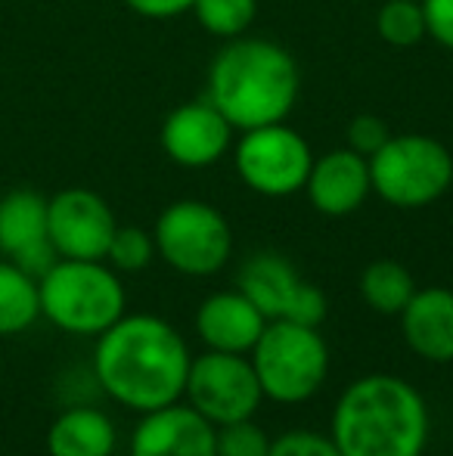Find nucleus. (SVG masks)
Here are the masks:
<instances>
[{
	"label": "nucleus",
	"instance_id": "1",
	"mask_svg": "<svg viewBox=\"0 0 453 456\" xmlns=\"http://www.w3.org/2000/svg\"><path fill=\"white\" fill-rule=\"evenodd\" d=\"M190 361L193 357L181 332L152 314H125L100 332L93 348L100 388L137 413H152L181 401Z\"/></svg>",
	"mask_w": 453,
	"mask_h": 456
},
{
	"label": "nucleus",
	"instance_id": "2",
	"mask_svg": "<svg viewBox=\"0 0 453 456\" xmlns=\"http://www.w3.org/2000/svg\"><path fill=\"white\" fill-rule=\"evenodd\" d=\"M429 432V403L417 385L369 372L339 395L329 438L342 456H423Z\"/></svg>",
	"mask_w": 453,
	"mask_h": 456
},
{
	"label": "nucleus",
	"instance_id": "3",
	"mask_svg": "<svg viewBox=\"0 0 453 456\" xmlns=\"http://www.w3.org/2000/svg\"><path fill=\"white\" fill-rule=\"evenodd\" d=\"M208 100L236 131L277 125L298 100V66L279 44L233 37L208 69Z\"/></svg>",
	"mask_w": 453,
	"mask_h": 456
},
{
	"label": "nucleus",
	"instance_id": "4",
	"mask_svg": "<svg viewBox=\"0 0 453 456\" xmlns=\"http://www.w3.org/2000/svg\"><path fill=\"white\" fill-rule=\"evenodd\" d=\"M41 317L72 336H100L125 317V286L103 261L60 258L37 280Z\"/></svg>",
	"mask_w": 453,
	"mask_h": 456
},
{
	"label": "nucleus",
	"instance_id": "5",
	"mask_svg": "<svg viewBox=\"0 0 453 456\" xmlns=\"http://www.w3.org/2000/svg\"><path fill=\"white\" fill-rule=\"evenodd\" d=\"M264 397L277 403H304L329 376V345L320 326L271 320L248 351Z\"/></svg>",
	"mask_w": 453,
	"mask_h": 456
},
{
	"label": "nucleus",
	"instance_id": "6",
	"mask_svg": "<svg viewBox=\"0 0 453 456\" xmlns=\"http://www.w3.org/2000/svg\"><path fill=\"white\" fill-rule=\"evenodd\" d=\"M369 183L376 196L394 208H425L450 190L453 156L425 134L388 137V143L369 156Z\"/></svg>",
	"mask_w": 453,
	"mask_h": 456
},
{
	"label": "nucleus",
	"instance_id": "7",
	"mask_svg": "<svg viewBox=\"0 0 453 456\" xmlns=\"http://www.w3.org/2000/svg\"><path fill=\"white\" fill-rule=\"evenodd\" d=\"M152 240L156 255L183 276H212L224 271L233 255V230L227 217L199 199L171 202L158 215Z\"/></svg>",
	"mask_w": 453,
	"mask_h": 456
},
{
	"label": "nucleus",
	"instance_id": "8",
	"mask_svg": "<svg viewBox=\"0 0 453 456\" xmlns=\"http://www.w3.org/2000/svg\"><path fill=\"white\" fill-rule=\"evenodd\" d=\"M183 397L212 426H227V422L255 419L264 391L246 354L206 351L190 361Z\"/></svg>",
	"mask_w": 453,
	"mask_h": 456
},
{
	"label": "nucleus",
	"instance_id": "9",
	"mask_svg": "<svg viewBox=\"0 0 453 456\" xmlns=\"http://www.w3.org/2000/svg\"><path fill=\"white\" fill-rule=\"evenodd\" d=\"M311 165L314 152L308 140L283 121L242 131V140L236 143V171L258 196L283 199L304 190Z\"/></svg>",
	"mask_w": 453,
	"mask_h": 456
},
{
	"label": "nucleus",
	"instance_id": "10",
	"mask_svg": "<svg viewBox=\"0 0 453 456\" xmlns=\"http://www.w3.org/2000/svg\"><path fill=\"white\" fill-rule=\"evenodd\" d=\"M239 292L271 320L320 326L327 320V295L320 286L302 280L295 267L277 252H258L242 265Z\"/></svg>",
	"mask_w": 453,
	"mask_h": 456
},
{
	"label": "nucleus",
	"instance_id": "11",
	"mask_svg": "<svg viewBox=\"0 0 453 456\" xmlns=\"http://www.w3.org/2000/svg\"><path fill=\"white\" fill-rule=\"evenodd\" d=\"M115 227L106 199L91 190H62L47 199V236L60 258L106 261Z\"/></svg>",
	"mask_w": 453,
	"mask_h": 456
},
{
	"label": "nucleus",
	"instance_id": "12",
	"mask_svg": "<svg viewBox=\"0 0 453 456\" xmlns=\"http://www.w3.org/2000/svg\"><path fill=\"white\" fill-rule=\"evenodd\" d=\"M236 127L212 100L183 102L165 118L162 150L183 168H208L227 156Z\"/></svg>",
	"mask_w": 453,
	"mask_h": 456
},
{
	"label": "nucleus",
	"instance_id": "13",
	"mask_svg": "<svg viewBox=\"0 0 453 456\" xmlns=\"http://www.w3.org/2000/svg\"><path fill=\"white\" fill-rule=\"evenodd\" d=\"M218 426L190 403H168L143 413L131 438V456H214Z\"/></svg>",
	"mask_w": 453,
	"mask_h": 456
},
{
	"label": "nucleus",
	"instance_id": "14",
	"mask_svg": "<svg viewBox=\"0 0 453 456\" xmlns=\"http://www.w3.org/2000/svg\"><path fill=\"white\" fill-rule=\"evenodd\" d=\"M308 199L320 215L344 217L357 211L367 196L373 192L369 183V159H363L354 150H333L327 156L314 159L308 175Z\"/></svg>",
	"mask_w": 453,
	"mask_h": 456
},
{
	"label": "nucleus",
	"instance_id": "15",
	"mask_svg": "<svg viewBox=\"0 0 453 456\" xmlns=\"http://www.w3.org/2000/svg\"><path fill=\"white\" fill-rule=\"evenodd\" d=\"M267 317L252 305V298L236 292H214L196 311V336L208 351L248 354L261 338Z\"/></svg>",
	"mask_w": 453,
	"mask_h": 456
},
{
	"label": "nucleus",
	"instance_id": "16",
	"mask_svg": "<svg viewBox=\"0 0 453 456\" xmlns=\"http://www.w3.org/2000/svg\"><path fill=\"white\" fill-rule=\"evenodd\" d=\"M407 348L429 363L453 361V292L444 286L417 289L398 314Z\"/></svg>",
	"mask_w": 453,
	"mask_h": 456
},
{
	"label": "nucleus",
	"instance_id": "17",
	"mask_svg": "<svg viewBox=\"0 0 453 456\" xmlns=\"http://www.w3.org/2000/svg\"><path fill=\"white\" fill-rule=\"evenodd\" d=\"M47 242V199L35 190L6 192L0 199V252L19 261Z\"/></svg>",
	"mask_w": 453,
	"mask_h": 456
},
{
	"label": "nucleus",
	"instance_id": "18",
	"mask_svg": "<svg viewBox=\"0 0 453 456\" xmlns=\"http://www.w3.org/2000/svg\"><path fill=\"white\" fill-rule=\"evenodd\" d=\"M115 426L106 413L93 407H72L53 419L47 432L50 456H112Z\"/></svg>",
	"mask_w": 453,
	"mask_h": 456
},
{
	"label": "nucleus",
	"instance_id": "19",
	"mask_svg": "<svg viewBox=\"0 0 453 456\" xmlns=\"http://www.w3.org/2000/svg\"><path fill=\"white\" fill-rule=\"evenodd\" d=\"M41 317L37 280L12 261H0V336L25 332Z\"/></svg>",
	"mask_w": 453,
	"mask_h": 456
},
{
	"label": "nucleus",
	"instance_id": "20",
	"mask_svg": "<svg viewBox=\"0 0 453 456\" xmlns=\"http://www.w3.org/2000/svg\"><path fill=\"white\" fill-rule=\"evenodd\" d=\"M413 292H417L413 273L392 258L373 261V265L360 273L363 301H367L369 311L385 314V317H398L407 307V301L413 298Z\"/></svg>",
	"mask_w": 453,
	"mask_h": 456
},
{
	"label": "nucleus",
	"instance_id": "21",
	"mask_svg": "<svg viewBox=\"0 0 453 456\" xmlns=\"http://www.w3.org/2000/svg\"><path fill=\"white\" fill-rule=\"evenodd\" d=\"M376 31L392 47H413L425 37V12L419 0H385L376 16Z\"/></svg>",
	"mask_w": 453,
	"mask_h": 456
},
{
	"label": "nucleus",
	"instance_id": "22",
	"mask_svg": "<svg viewBox=\"0 0 453 456\" xmlns=\"http://www.w3.org/2000/svg\"><path fill=\"white\" fill-rule=\"evenodd\" d=\"M193 12L206 31L218 37H242L258 16V0H196Z\"/></svg>",
	"mask_w": 453,
	"mask_h": 456
},
{
	"label": "nucleus",
	"instance_id": "23",
	"mask_svg": "<svg viewBox=\"0 0 453 456\" xmlns=\"http://www.w3.org/2000/svg\"><path fill=\"white\" fill-rule=\"evenodd\" d=\"M156 258V240L152 233L140 227H115L109 252H106V261L112 265V271L121 273H137L146 271Z\"/></svg>",
	"mask_w": 453,
	"mask_h": 456
},
{
	"label": "nucleus",
	"instance_id": "24",
	"mask_svg": "<svg viewBox=\"0 0 453 456\" xmlns=\"http://www.w3.org/2000/svg\"><path fill=\"white\" fill-rule=\"evenodd\" d=\"M273 441L255 419H239L218 426L214 432V456H267Z\"/></svg>",
	"mask_w": 453,
	"mask_h": 456
},
{
	"label": "nucleus",
	"instance_id": "25",
	"mask_svg": "<svg viewBox=\"0 0 453 456\" xmlns=\"http://www.w3.org/2000/svg\"><path fill=\"white\" fill-rule=\"evenodd\" d=\"M267 456H342V453H339V447L333 444L329 435L295 428V432L279 435L271 444V453Z\"/></svg>",
	"mask_w": 453,
	"mask_h": 456
},
{
	"label": "nucleus",
	"instance_id": "26",
	"mask_svg": "<svg viewBox=\"0 0 453 456\" xmlns=\"http://www.w3.org/2000/svg\"><path fill=\"white\" fill-rule=\"evenodd\" d=\"M388 137H392V131L379 115H357L348 125V150L360 152L363 159L379 152L388 143Z\"/></svg>",
	"mask_w": 453,
	"mask_h": 456
},
{
	"label": "nucleus",
	"instance_id": "27",
	"mask_svg": "<svg viewBox=\"0 0 453 456\" xmlns=\"http://www.w3.org/2000/svg\"><path fill=\"white\" fill-rule=\"evenodd\" d=\"M425 12V35L453 50V0H419Z\"/></svg>",
	"mask_w": 453,
	"mask_h": 456
},
{
	"label": "nucleus",
	"instance_id": "28",
	"mask_svg": "<svg viewBox=\"0 0 453 456\" xmlns=\"http://www.w3.org/2000/svg\"><path fill=\"white\" fill-rule=\"evenodd\" d=\"M125 4L146 19H171V16H181V12L193 10L196 0H125Z\"/></svg>",
	"mask_w": 453,
	"mask_h": 456
}]
</instances>
